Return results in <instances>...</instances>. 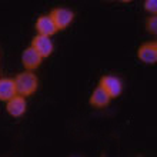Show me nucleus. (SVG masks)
Masks as SVG:
<instances>
[{
	"label": "nucleus",
	"instance_id": "12",
	"mask_svg": "<svg viewBox=\"0 0 157 157\" xmlns=\"http://www.w3.org/2000/svg\"><path fill=\"white\" fill-rule=\"evenodd\" d=\"M144 10L150 14L157 13V0H144Z\"/></svg>",
	"mask_w": 157,
	"mask_h": 157
},
{
	"label": "nucleus",
	"instance_id": "10",
	"mask_svg": "<svg viewBox=\"0 0 157 157\" xmlns=\"http://www.w3.org/2000/svg\"><path fill=\"white\" fill-rule=\"evenodd\" d=\"M14 94H17L14 78L10 77L0 78V101H7Z\"/></svg>",
	"mask_w": 157,
	"mask_h": 157
},
{
	"label": "nucleus",
	"instance_id": "3",
	"mask_svg": "<svg viewBox=\"0 0 157 157\" xmlns=\"http://www.w3.org/2000/svg\"><path fill=\"white\" fill-rule=\"evenodd\" d=\"M30 46H32L43 59L52 56V53H53V50H54V44H53V41H52V39H50L49 36L39 34V33L32 39V44Z\"/></svg>",
	"mask_w": 157,
	"mask_h": 157
},
{
	"label": "nucleus",
	"instance_id": "2",
	"mask_svg": "<svg viewBox=\"0 0 157 157\" xmlns=\"http://www.w3.org/2000/svg\"><path fill=\"white\" fill-rule=\"evenodd\" d=\"M50 17L53 19L57 30H66L75 20V12L66 7H56L50 12Z\"/></svg>",
	"mask_w": 157,
	"mask_h": 157
},
{
	"label": "nucleus",
	"instance_id": "9",
	"mask_svg": "<svg viewBox=\"0 0 157 157\" xmlns=\"http://www.w3.org/2000/svg\"><path fill=\"white\" fill-rule=\"evenodd\" d=\"M110 100H112V97L107 94V91L104 90L101 86H97L94 90L91 91L89 103H90L91 107L103 109V107H106V106H109Z\"/></svg>",
	"mask_w": 157,
	"mask_h": 157
},
{
	"label": "nucleus",
	"instance_id": "1",
	"mask_svg": "<svg viewBox=\"0 0 157 157\" xmlns=\"http://www.w3.org/2000/svg\"><path fill=\"white\" fill-rule=\"evenodd\" d=\"M14 84H16L17 94L29 97L34 94L39 87V78L33 73V70H26L21 71L14 77Z\"/></svg>",
	"mask_w": 157,
	"mask_h": 157
},
{
	"label": "nucleus",
	"instance_id": "7",
	"mask_svg": "<svg viewBox=\"0 0 157 157\" xmlns=\"http://www.w3.org/2000/svg\"><path fill=\"white\" fill-rule=\"evenodd\" d=\"M41 62H43V57L32 46H29V47H26L23 50V53H21V64L25 66L26 70H36L37 67H40Z\"/></svg>",
	"mask_w": 157,
	"mask_h": 157
},
{
	"label": "nucleus",
	"instance_id": "5",
	"mask_svg": "<svg viewBox=\"0 0 157 157\" xmlns=\"http://www.w3.org/2000/svg\"><path fill=\"white\" fill-rule=\"evenodd\" d=\"M6 110L12 117L17 119L21 117L27 110V103H26V97L20 94H14L12 99L6 101Z\"/></svg>",
	"mask_w": 157,
	"mask_h": 157
},
{
	"label": "nucleus",
	"instance_id": "11",
	"mask_svg": "<svg viewBox=\"0 0 157 157\" xmlns=\"http://www.w3.org/2000/svg\"><path fill=\"white\" fill-rule=\"evenodd\" d=\"M146 29L151 34L157 33V17L156 14H150V17L146 20Z\"/></svg>",
	"mask_w": 157,
	"mask_h": 157
},
{
	"label": "nucleus",
	"instance_id": "13",
	"mask_svg": "<svg viewBox=\"0 0 157 157\" xmlns=\"http://www.w3.org/2000/svg\"><path fill=\"white\" fill-rule=\"evenodd\" d=\"M120 2H123V3H130V2H133V0H120Z\"/></svg>",
	"mask_w": 157,
	"mask_h": 157
},
{
	"label": "nucleus",
	"instance_id": "8",
	"mask_svg": "<svg viewBox=\"0 0 157 157\" xmlns=\"http://www.w3.org/2000/svg\"><path fill=\"white\" fill-rule=\"evenodd\" d=\"M34 27H36V32L39 34H44V36H49V37L54 36L59 32L56 25H54L53 19L50 17V14H43V16L39 17L36 20Z\"/></svg>",
	"mask_w": 157,
	"mask_h": 157
},
{
	"label": "nucleus",
	"instance_id": "6",
	"mask_svg": "<svg viewBox=\"0 0 157 157\" xmlns=\"http://www.w3.org/2000/svg\"><path fill=\"white\" fill-rule=\"evenodd\" d=\"M137 57L146 64H156L157 62V41H147L137 49Z\"/></svg>",
	"mask_w": 157,
	"mask_h": 157
},
{
	"label": "nucleus",
	"instance_id": "4",
	"mask_svg": "<svg viewBox=\"0 0 157 157\" xmlns=\"http://www.w3.org/2000/svg\"><path fill=\"white\" fill-rule=\"evenodd\" d=\"M99 86L103 87L112 99L119 97V96L121 94V91H123V83H121V80H120L119 77H116V76H112V75L103 76V77L100 78Z\"/></svg>",
	"mask_w": 157,
	"mask_h": 157
}]
</instances>
